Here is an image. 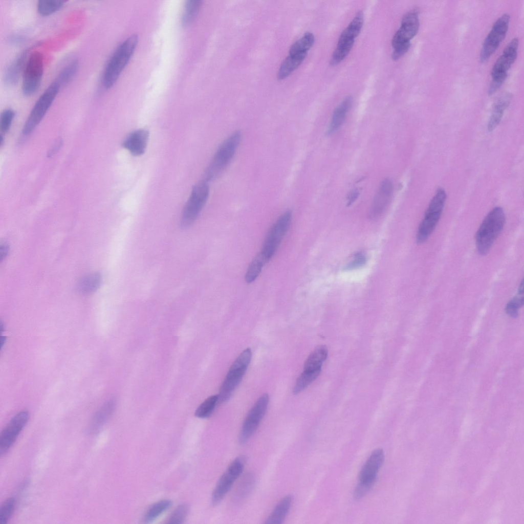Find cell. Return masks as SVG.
<instances>
[{
	"instance_id": "cell-45",
	"label": "cell",
	"mask_w": 524,
	"mask_h": 524,
	"mask_svg": "<svg viewBox=\"0 0 524 524\" xmlns=\"http://www.w3.org/2000/svg\"><path fill=\"white\" fill-rule=\"evenodd\" d=\"M359 191L357 190H354L352 191L349 194L348 197V204L351 205L358 198L359 195Z\"/></svg>"
},
{
	"instance_id": "cell-11",
	"label": "cell",
	"mask_w": 524,
	"mask_h": 524,
	"mask_svg": "<svg viewBox=\"0 0 524 524\" xmlns=\"http://www.w3.org/2000/svg\"><path fill=\"white\" fill-rule=\"evenodd\" d=\"M246 463L244 456L235 458L218 480L212 494L213 504L219 503L231 489L234 483L242 473Z\"/></svg>"
},
{
	"instance_id": "cell-41",
	"label": "cell",
	"mask_w": 524,
	"mask_h": 524,
	"mask_svg": "<svg viewBox=\"0 0 524 524\" xmlns=\"http://www.w3.org/2000/svg\"><path fill=\"white\" fill-rule=\"evenodd\" d=\"M366 262V257L361 253L357 254L353 260L350 262L345 267L346 270H352L360 267L364 265Z\"/></svg>"
},
{
	"instance_id": "cell-6",
	"label": "cell",
	"mask_w": 524,
	"mask_h": 524,
	"mask_svg": "<svg viewBox=\"0 0 524 524\" xmlns=\"http://www.w3.org/2000/svg\"><path fill=\"white\" fill-rule=\"evenodd\" d=\"M384 460V453L382 449H376L372 452L360 470L359 482L354 491L355 498L364 496L373 486Z\"/></svg>"
},
{
	"instance_id": "cell-37",
	"label": "cell",
	"mask_w": 524,
	"mask_h": 524,
	"mask_svg": "<svg viewBox=\"0 0 524 524\" xmlns=\"http://www.w3.org/2000/svg\"><path fill=\"white\" fill-rule=\"evenodd\" d=\"M15 505V499L9 497L7 499L0 507V524H6L12 515Z\"/></svg>"
},
{
	"instance_id": "cell-28",
	"label": "cell",
	"mask_w": 524,
	"mask_h": 524,
	"mask_svg": "<svg viewBox=\"0 0 524 524\" xmlns=\"http://www.w3.org/2000/svg\"><path fill=\"white\" fill-rule=\"evenodd\" d=\"M79 67L78 61L73 59L67 64L59 73L55 80L61 86L68 84L75 77Z\"/></svg>"
},
{
	"instance_id": "cell-27",
	"label": "cell",
	"mask_w": 524,
	"mask_h": 524,
	"mask_svg": "<svg viewBox=\"0 0 524 524\" xmlns=\"http://www.w3.org/2000/svg\"><path fill=\"white\" fill-rule=\"evenodd\" d=\"M101 282V275L93 273L83 277L78 284V291L84 294H89L96 291Z\"/></svg>"
},
{
	"instance_id": "cell-2",
	"label": "cell",
	"mask_w": 524,
	"mask_h": 524,
	"mask_svg": "<svg viewBox=\"0 0 524 524\" xmlns=\"http://www.w3.org/2000/svg\"><path fill=\"white\" fill-rule=\"evenodd\" d=\"M138 42L134 34L128 37L116 49L108 61L103 75V84L106 89L116 83L132 56Z\"/></svg>"
},
{
	"instance_id": "cell-1",
	"label": "cell",
	"mask_w": 524,
	"mask_h": 524,
	"mask_svg": "<svg viewBox=\"0 0 524 524\" xmlns=\"http://www.w3.org/2000/svg\"><path fill=\"white\" fill-rule=\"evenodd\" d=\"M505 214L500 207L493 208L486 216L477 230L475 239L478 253L486 255L502 231L505 223Z\"/></svg>"
},
{
	"instance_id": "cell-20",
	"label": "cell",
	"mask_w": 524,
	"mask_h": 524,
	"mask_svg": "<svg viewBox=\"0 0 524 524\" xmlns=\"http://www.w3.org/2000/svg\"><path fill=\"white\" fill-rule=\"evenodd\" d=\"M115 407V402L111 400L105 403L95 413L89 426L90 433H97L112 415Z\"/></svg>"
},
{
	"instance_id": "cell-13",
	"label": "cell",
	"mask_w": 524,
	"mask_h": 524,
	"mask_svg": "<svg viewBox=\"0 0 524 524\" xmlns=\"http://www.w3.org/2000/svg\"><path fill=\"white\" fill-rule=\"evenodd\" d=\"M269 403V396L264 394L256 401L248 413L242 425L239 442L245 444L253 435L266 412Z\"/></svg>"
},
{
	"instance_id": "cell-36",
	"label": "cell",
	"mask_w": 524,
	"mask_h": 524,
	"mask_svg": "<svg viewBox=\"0 0 524 524\" xmlns=\"http://www.w3.org/2000/svg\"><path fill=\"white\" fill-rule=\"evenodd\" d=\"M219 400L218 395L207 398L196 409L195 416L199 418H206L212 413Z\"/></svg>"
},
{
	"instance_id": "cell-32",
	"label": "cell",
	"mask_w": 524,
	"mask_h": 524,
	"mask_svg": "<svg viewBox=\"0 0 524 524\" xmlns=\"http://www.w3.org/2000/svg\"><path fill=\"white\" fill-rule=\"evenodd\" d=\"M266 261L260 253L250 263L245 274V281L248 283L254 281L259 275Z\"/></svg>"
},
{
	"instance_id": "cell-24",
	"label": "cell",
	"mask_w": 524,
	"mask_h": 524,
	"mask_svg": "<svg viewBox=\"0 0 524 524\" xmlns=\"http://www.w3.org/2000/svg\"><path fill=\"white\" fill-rule=\"evenodd\" d=\"M307 53H301L288 56L282 61L278 70L277 77L282 80L297 69L307 56Z\"/></svg>"
},
{
	"instance_id": "cell-18",
	"label": "cell",
	"mask_w": 524,
	"mask_h": 524,
	"mask_svg": "<svg viewBox=\"0 0 524 524\" xmlns=\"http://www.w3.org/2000/svg\"><path fill=\"white\" fill-rule=\"evenodd\" d=\"M149 133L143 129L135 130L129 134L124 140L122 146L134 156H139L145 151Z\"/></svg>"
},
{
	"instance_id": "cell-39",
	"label": "cell",
	"mask_w": 524,
	"mask_h": 524,
	"mask_svg": "<svg viewBox=\"0 0 524 524\" xmlns=\"http://www.w3.org/2000/svg\"><path fill=\"white\" fill-rule=\"evenodd\" d=\"M188 510L189 507L187 505H180L172 513L167 520V523L174 524L183 523L187 515Z\"/></svg>"
},
{
	"instance_id": "cell-15",
	"label": "cell",
	"mask_w": 524,
	"mask_h": 524,
	"mask_svg": "<svg viewBox=\"0 0 524 524\" xmlns=\"http://www.w3.org/2000/svg\"><path fill=\"white\" fill-rule=\"evenodd\" d=\"M420 26L418 11L412 10L403 17L399 29L393 36L394 48L405 42L410 41L418 33Z\"/></svg>"
},
{
	"instance_id": "cell-7",
	"label": "cell",
	"mask_w": 524,
	"mask_h": 524,
	"mask_svg": "<svg viewBox=\"0 0 524 524\" xmlns=\"http://www.w3.org/2000/svg\"><path fill=\"white\" fill-rule=\"evenodd\" d=\"M209 194L207 182L203 180L193 186L181 216V225L187 228L192 225L205 206Z\"/></svg>"
},
{
	"instance_id": "cell-17",
	"label": "cell",
	"mask_w": 524,
	"mask_h": 524,
	"mask_svg": "<svg viewBox=\"0 0 524 524\" xmlns=\"http://www.w3.org/2000/svg\"><path fill=\"white\" fill-rule=\"evenodd\" d=\"M393 192V185L388 179L384 180L380 184L373 199L369 216L372 219L379 217L387 207Z\"/></svg>"
},
{
	"instance_id": "cell-9",
	"label": "cell",
	"mask_w": 524,
	"mask_h": 524,
	"mask_svg": "<svg viewBox=\"0 0 524 524\" xmlns=\"http://www.w3.org/2000/svg\"><path fill=\"white\" fill-rule=\"evenodd\" d=\"M44 71L43 56L39 51L29 54L23 74L22 91L27 96L34 94L41 83Z\"/></svg>"
},
{
	"instance_id": "cell-5",
	"label": "cell",
	"mask_w": 524,
	"mask_h": 524,
	"mask_svg": "<svg viewBox=\"0 0 524 524\" xmlns=\"http://www.w3.org/2000/svg\"><path fill=\"white\" fill-rule=\"evenodd\" d=\"M252 352L249 348L244 350L230 366L228 372L221 385L219 399L227 402L241 381L250 362Z\"/></svg>"
},
{
	"instance_id": "cell-10",
	"label": "cell",
	"mask_w": 524,
	"mask_h": 524,
	"mask_svg": "<svg viewBox=\"0 0 524 524\" xmlns=\"http://www.w3.org/2000/svg\"><path fill=\"white\" fill-rule=\"evenodd\" d=\"M61 86L56 81L51 83L34 104L23 128V134H30L39 123L59 93Z\"/></svg>"
},
{
	"instance_id": "cell-25",
	"label": "cell",
	"mask_w": 524,
	"mask_h": 524,
	"mask_svg": "<svg viewBox=\"0 0 524 524\" xmlns=\"http://www.w3.org/2000/svg\"><path fill=\"white\" fill-rule=\"evenodd\" d=\"M328 351L325 345H319L310 354L304 364V370H315L321 369L326 360Z\"/></svg>"
},
{
	"instance_id": "cell-23",
	"label": "cell",
	"mask_w": 524,
	"mask_h": 524,
	"mask_svg": "<svg viewBox=\"0 0 524 524\" xmlns=\"http://www.w3.org/2000/svg\"><path fill=\"white\" fill-rule=\"evenodd\" d=\"M292 502V497L291 495H286L283 497L275 507L264 523L267 524L282 523L290 509Z\"/></svg>"
},
{
	"instance_id": "cell-12",
	"label": "cell",
	"mask_w": 524,
	"mask_h": 524,
	"mask_svg": "<svg viewBox=\"0 0 524 524\" xmlns=\"http://www.w3.org/2000/svg\"><path fill=\"white\" fill-rule=\"evenodd\" d=\"M510 15L505 13L494 23L483 42L479 55L480 61L484 62L497 49L505 38L508 30Z\"/></svg>"
},
{
	"instance_id": "cell-4",
	"label": "cell",
	"mask_w": 524,
	"mask_h": 524,
	"mask_svg": "<svg viewBox=\"0 0 524 524\" xmlns=\"http://www.w3.org/2000/svg\"><path fill=\"white\" fill-rule=\"evenodd\" d=\"M447 195L442 188H438L431 199L419 225L416 242L420 244L427 240L436 227L442 213Z\"/></svg>"
},
{
	"instance_id": "cell-42",
	"label": "cell",
	"mask_w": 524,
	"mask_h": 524,
	"mask_svg": "<svg viewBox=\"0 0 524 524\" xmlns=\"http://www.w3.org/2000/svg\"><path fill=\"white\" fill-rule=\"evenodd\" d=\"M410 46V41L401 43L394 48L392 54V58L396 60L403 56L409 50Z\"/></svg>"
},
{
	"instance_id": "cell-38",
	"label": "cell",
	"mask_w": 524,
	"mask_h": 524,
	"mask_svg": "<svg viewBox=\"0 0 524 524\" xmlns=\"http://www.w3.org/2000/svg\"><path fill=\"white\" fill-rule=\"evenodd\" d=\"M523 304V295L517 293V296H514L507 302L505 307V312L509 316L516 318L518 315L519 310Z\"/></svg>"
},
{
	"instance_id": "cell-26",
	"label": "cell",
	"mask_w": 524,
	"mask_h": 524,
	"mask_svg": "<svg viewBox=\"0 0 524 524\" xmlns=\"http://www.w3.org/2000/svg\"><path fill=\"white\" fill-rule=\"evenodd\" d=\"M355 39L340 37L339 38L337 47L333 52L331 59V64L335 66L343 60L347 55L353 46Z\"/></svg>"
},
{
	"instance_id": "cell-29",
	"label": "cell",
	"mask_w": 524,
	"mask_h": 524,
	"mask_svg": "<svg viewBox=\"0 0 524 524\" xmlns=\"http://www.w3.org/2000/svg\"><path fill=\"white\" fill-rule=\"evenodd\" d=\"M315 41L314 35L307 32L299 39L294 42L289 50L290 55H295L301 53H307L308 51L313 46Z\"/></svg>"
},
{
	"instance_id": "cell-33",
	"label": "cell",
	"mask_w": 524,
	"mask_h": 524,
	"mask_svg": "<svg viewBox=\"0 0 524 524\" xmlns=\"http://www.w3.org/2000/svg\"><path fill=\"white\" fill-rule=\"evenodd\" d=\"M171 504V501L168 499L161 500L156 503L147 511L144 518V522H152L167 510Z\"/></svg>"
},
{
	"instance_id": "cell-16",
	"label": "cell",
	"mask_w": 524,
	"mask_h": 524,
	"mask_svg": "<svg viewBox=\"0 0 524 524\" xmlns=\"http://www.w3.org/2000/svg\"><path fill=\"white\" fill-rule=\"evenodd\" d=\"M519 40L513 38L506 46L502 54L494 63L491 71L492 78L507 76V71L515 61L517 56Z\"/></svg>"
},
{
	"instance_id": "cell-43",
	"label": "cell",
	"mask_w": 524,
	"mask_h": 524,
	"mask_svg": "<svg viewBox=\"0 0 524 524\" xmlns=\"http://www.w3.org/2000/svg\"><path fill=\"white\" fill-rule=\"evenodd\" d=\"M507 77L500 76L492 78L488 90L489 95H493L500 87L505 81Z\"/></svg>"
},
{
	"instance_id": "cell-21",
	"label": "cell",
	"mask_w": 524,
	"mask_h": 524,
	"mask_svg": "<svg viewBox=\"0 0 524 524\" xmlns=\"http://www.w3.org/2000/svg\"><path fill=\"white\" fill-rule=\"evenodd\" d=\"M511 99V94L505 93L501 95L495 101L488 125L490 132L493 131L499 124L504 112L509 105Z\"/></svg>"
},
{
	"instance_id": "cell-44",
	"label": "cell",
	"mask_w": 524,
	"mask_h": 524,
	"mask_svg": "<svg viewBox=\"0 0 524 524\" xmlns=\"http://www.w3.org/2000/svg\"><path fill=\"white\" fill-rule=\"evenodd\" d=\"M9 251V248L6 244H1L0 246V259L2 260L7 256Z\"/></svg>"
},
{
	"instance_id": "cell-3",
	"label": "cell",
	"mask_w": 524,
	"mask_h": 524,
	"mask_svg": "<svg viewBox=\"0 0 524 524\" xmlns=\"http://www.w3.org/2000/svg\"><path fill=\"white\" fill-rule=\"evenodd\" d=\"M242 138L241 132L236 130L223 141L205 171V181H213L223 173L234 156Z\"/></svg>"
},
{
	"instance_id": "cell-19",
	"label": "cell",
	"mask_w": 524,
	"mask_h": 524,
	"mask_svg": "<svg viewBox=\"0 0 524 524\" xmlns=\"http://www.w3.org/2000/svg\"><path fill=\"white\" fill-rule=\"evenodd\" d=\"M30 49L21 52L11 62L7 68L4 75L5 82L8 85H14L18 80L22 70H24L28 60Z\"/></svg>"
},
{
	"instance_id": "cell-40",
	"label": "cell",
	"mask_w": 524,
	"mask_h": 524,
	"mask_svg": "<svg viewBox=\"0 0 524 524\" xmlns=\"http://www.w3.org/2000/svg\"><path fill=\"white\" fill-rule=\"evenodd\" d=\"M14 116V111L11 109L5 110L1 114L0 129L3 133H5L9 130Z\"/></svg>"
},
{
	"instance_id": "cell-8",
	"label": "cell",
	"mask_w": 524,
	"mask_h": 524,
	"mask_svg": "<svg viewBox=\"0 0 524 524\" xmlns=\"http://www.w3.org/2000/svg\"><path fill=\"white\" fill-rule=\"evenodd\" d=\"M292 214L290 210L282 213L273 224L259 252L267 263L273 256L290 226Z\"/></svg>"
},
{
	"instance_id": "cell-30",
	"label": "cell",
	"mask_w": 524,
	"mask_h": 524,
	"mask_svg": "<svg viewBox=\"0 0 524 524\" xmlns=\"http://www.w3.org/2000/svg\"><path fill=\"white\" fill-rule=\"evenodd\" d=\"M321 369L315 370H303L297 379L294 386V395L300 393L311 384L319 375Z\"/></svg>"
},
{
	"instance_id": "cell-31",
	"label": "cell",
	"mask_w": 524,
	"mask_h": 524,
	"mask_svg": "<svg viewBox=\"0 0 524 524\" xmlns=\"http://www.w3.org/2000/svg\"><path fill=\"white\" fill-rule=\"evenodd\" d=\"M363 21V14L362 11H359L340 36L355 39L361 30Z\"/></svg>"
},
{
	"instance_id": "cell-14",
	"label": "cell",
	"mask_w": 524,
	"mask_h": 524,
	"mask_svg": "<svg viewBox=\"0 0 524 524\" xmlns=\"http://www.w3.org/2000/svg\"><path fill=\"white\" fill-rule=\"evenodd\" d=\"M29 418L27 411H21L8 423L0 436V454L5 455L15 443L17 438L27 424Z\"/></svg>"
},
{
	"instance_id": "cell-35",
	"label": "cell",
	"mask_w": 524,
	"mask_h": 524,
	"mask_svg": "<svg viewBox=\"0 0 524 524\" xmlns=\"http://www.w3.org/2000/svg\"><path fill=\"white\" fill-rule=\"evenodd\" d=\"M202 5L200 1H187L182 16V24L184 26L190 24L196 16Z\"/></svg>"
},
{
	"instance_id": "cell-22",
	"label": "cell",
	"mask_w": 524,
	"mask_h": 524,
	"mask_svg": "<svg viewBox=\"0 0 524 524\" xmlns=\"http://www.w3.org/2000/svg\"><path fill=\"white\" fill-rule=\"evenodd\" d=\"M352 103L353 98L349 96L346 97L335 108L328 129V134L331 135L335 133L340 127L352 106Z\"/></svg>"
},
{
	"instance_id": "cell-34",
	"label": "cell",
	"mask_w": 524,
	"mask_h": 524,
	"mask_svg": "<svg viewBox=\"0 0 524 524\" xmlns=\"http://www.w3.org/2000/svg\"><path fill=\"white\" fill-rule=\"evenodd\" d=\"M64 1L40 0L37 5L38 13L43 16L50 15L60 10L64 4Z\"/></svg>"
}]
</instances>
